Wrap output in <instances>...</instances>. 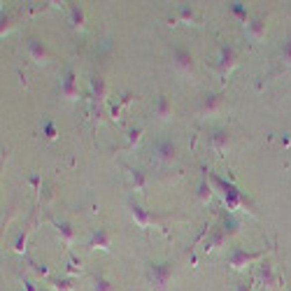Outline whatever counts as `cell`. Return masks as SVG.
<instances>
[{
  "mask_svg": "<svg viewBox=\"0 0 291 291\" xmlns=\"http://www.w3.org/2000/svg\"><path fill=\"white\" fill-rule=\"evenodd\" d=\"M207 175H210V179L215 182L217 189L222 191L224 203L229 205V210H237L240 205H247V198L242 196V191H240V189H237L233 182H229V179H224V177L215 175V173H207Z\"/></svg>",
  "mask_w": 291,
  "mask_h": 291,
  "instance_id": "1",
  "label": "cell"
},
{
  "mask_svg": "<svg viewBox=\"0 0 291 291\" xmlns=\"http://www.w3.org/2000/svg\"><path fill=\"white\" fill-rule=\"evenodd\" d=\"M147 275H149V282H152L154 291H166L168 287L170 277H173V266L170 263H152L149 270H147Z\"/></svg>",
  "mask_w": 291,
  "mask_h": 291,
  "instance_id": "2",
  "label": "cell"
},
{
  "mask_svg": "<svg viewBox=\"0 0 291 291\" xmlns=\"http://www.w3.org/2000/svg\"><path fill=\"white\" fill-rule=\"evenodd\" d=\"M263 256V252H245L242 247H233L229 254V266H233V268H245L247 263H252V261L261 259Z\"/></svg>",
  "mask_w": 291,
  "mask_h": 291,
  "instance_id": "3",
  "label": "cell"
},
{
  "mask_svg": "<svg viewBox=\"0 0 291 291\" xmlns=\"http://www.w3.org/2000/svg\"><path fill=\"white\" fill-rule=\"evenodd\" d=\"M152 149H154V154H156V159H161V161H166V163H170L177 156V147L170 138H159L154 142Z\"/></svg>",
  "mask_w": 291,
  "mask_h": 291,
  "instance_id": "4",
  "label": "cell"
},
{
  "mask_svg": "<svg viewBox=\"0 0 291 291\" xmlns=\"http://www.w3.org/2000/svg\"><path fill=\"white\" fill-rule=\"evenodd\" d=\"M173 61L177 63V68L186 70V72H193V54H191V49H186V47H175V49H173Z\"/></svg>",
  "mask_w": 291,
  "mask_h": 291,
  "instance_id": "5",
  "label": "cell"
},
{
  "mask_svg": "<svg viewBox=\"0 0 291 291\" xmlns=\"http://www.w3.org/2000/svg\"><path fill=\"white\" fill-rule=\"evenodd\" d=\"M235 61H237L235 49L229 45H224L222 52H219V72H222V75H229L231 70H233V65H235Z\"/></svg>",
  "mask_w": 291,
  "mask_h": 291,
  "instance_id": "6",
  "label": "cell"
},
{
  "mask_svg": "<svg viewBox=\"0 0 291 291\" xmlns=\"http://www.w3.org/2000/svg\"><path fill=\"white\" fill-rule=\"evenodd\" d=\"M77 77H75V70H68L65 72V77L61 79V96L63 98H77L79 96V86H77V82H75Z\"/></svg>",
  "mask_w": 291,
  "mask_h": 291,
  "instance_id": "7",
  "label": "cell"
},
{
  "mask_svg": "<svg viewBox=\"0 0 291 291\" xmlns=\"http://www.w3.org/2000/svg\"><path fill=\"white\" fill-rule=\"evenodd\" d=\"M89 247H93V249H110V247H112V235H110V231L108 229H93Z\"/></svg>",
  "mask_w": 291,
  "mask_h": 291,
  "instance_id": "8",
  "label": "cell"
},
{
  "mask_svg": "<svg viewBox=\"0 0 291 291\" xmlns=\"http://www.w3.org/2000/svg\"><path fill=\"white\" fill-rule=\"evenodd\" d=\"M28 54L33 56V61L45 63L49 58V49L40 38H28Z\"/></svg>",
  "mask_w": 291,
  "mask_h": 291,
  "instance_id": "9",
  "label": "cell"
},
{
  "mask_svg": "<svg viewBox=\"0 0 291 291\" xmlns=\"http://www.w3.org/2000/svg\"><path fill=\"white\" fill-rule=\"evenodd\" d=\"M130 215H133V219L138 222V226H142V229H147L149 224L156 222V217L152 215V212H147L142 205H138V203H130Z\"/></svg>",
  "mask_w": 291,
  "mask_h": 291,
  "instance_id": "10",
  "label": "cell"
},
{
  "mask_svg": "<svg viewBox=\"0 0 291 291\" xmlns=\"http://www.w3.org/2000/svg\"><path fill=\"white\" fill-rule=\"evenodd\" d=\"M222 105H224L222 93H207L205 98H203V112H205V115H215V112H219Z\"/></svg>",
  "mask_w": 291,
  "mask_h": 291,
  "instance_id": "11",
  "label": "cell"
},
{
  "mask_svg": "<svg viewBox=\"0 0 291 291\" xmlns=\"http://www.w3.org/2000/svg\"><path fill=\"white\" fill-rule=\"evenodd\" d=\"M229 142H231V133L226 128H219L212 133V147L217 149V154H224L229 149Z\"/></svg>",
  "mask_w": 291,
  "mask_h": 291,
  "instance_id": "12",
  "label": "cell"
},
{
  "mask_svg": "<svg viewBox=\"0 0 291 291\" xmlns=\"http://www.w3.org/2000/svg\"><path fill=\"white\" fill-rule=\"evenodd\" d=\"M91 96H93V100H103L108 96V84H105V79L100 75L91 77Z\"/></svg>",
  "mask_w": 291,
  "mask_h": 291,
  "instance_id": "13",
  "label": "cell"
},
{
  "mask_svg": "<svg viewBox=\"0 0 291 291\" xmlns=\"http://www.w3.org/2000/svg\"><path fill=\"white\" fill-rule=\"evenodd\" d=\"M247 28H249V35H252L254 40L266 38V19H263V16H254L252 21L247 23Z\"/></svg>",
  "mask_w": 291,
  "mask_h": 291,
  "instance_id": "14",
  "label": "cell"
},
{
  "mask_svg": "<svg viewBox=\"0 0 291 291\" xmlns=\"http://www.w3.org/2000/svg\"><path fill=\"white\" fill-rule=\"evenodd\" d=\"M156 116H161V119H168V116H173V103H170L168 96H159L156 98Z\"/></svg>",
  "mask_w": 291,
  "mask_h": 291,
  "instance_id": "15",
  "label": "cell"
},
{
  "mask_svg": "<svg viewBox=\"0 0 291 291\" xmlns=\"http://www.w3.org/2000/svg\"><path fill=\"white\" fill-rule=\"evenodd\" d=\"M231 12H233V16H235L237 21H242V23H249L252 19H249V12H247V5L245 2H231Z\"/></svg>",
  "mask_w": 291,
  "mask_h": 291,
  "instance_id": "16",
  "label": "cell"
},
{
  "mask_svg": "<svg viewBox=\"0 0 291 291\" xmlns=\"http://www.w3.org/2000/svg\"><path fill=\"white\" fill-rule=\"evenodd\" d=\"M130 179H133V189L135 191H142L147 186V175H145V170H140V168H130Z\"/></svg>",
  "mask_w": 291,
  "mask_h": 291,
  "instance_id": "17",
  "label": "cell"
},
{
  "mask_svg": "<svg viewBox=\"0 0 291 291\" xmlns=\"http://www.w3.org/2000/svg\"><path fill=\"white\" fill-rule=\"evenodd\" d=\"M226 233H224V229H217L215 233H212V235L207 237V242H205V249L207 252H210V249H217V247L219 245H224V242H226Z\"/></svg>",
  "mask_w": 291,
  "mask_h": 291,
  "instance_id": "18",
  "label": "cell"
},
{
  "mask_svg": "<svg viewBox=\"0 0 291 291\" xmlns=\"http://www.w3.org/2000/svg\"><path fill=\"white\" fill-rule=\"evenodd\" d=\"M70 21H72V26H77V28H82L84 26V9L79 7V5H75V2H70Z\"/></svg>",
  "mask_w": 291,
  "mask_h": 291,
  "instance_id": "19",
  "label": "cell"
},
{
  "mask_svg": "<svg viewBox=\"0 0 291 291\" xmlns=\"http://www.w3.org/2000/svg\"><path fill=\"white\" fill-rule=\"evenodd\" d=\"M198 198L203 200V203H210V198H212V189H210V175H205L203 179H200V184H198Z\"/></svg>",
  "mask_w": 291,
  "mask_h": 291,
  "instance_id": "20",
  "label": "cell"
},
{
  "mask_svg": "<svg viewBox=\"0 0 291 291\" xmlns=\"http://www.w3.org/2000/svg\"><path fill=\"white\" fill-rule=\"evenodd\" d=\"M54 226H56V231H58V233H61L65 240H68V242H72V240H75V231H72V226H70L68 222H63V219H56Z\"/></svg>",
  "mask_w": 291,
  "mask_h": 291,
  "instance_id": "21",
  "label": "cell"
},
{
  "mask_svg": "<svg viewBox=\"0 0 291 291\" xmlns=\"http://www.w3.org/2000/svg\"><path fill=\"white\" fill-rule=\"evenodd\" d=\"M259 280L263 284H275V273H273V266L263 263V266L259 268Z\"/></svg>",
  "mask_w": 291,
  "mask_h": 291,
  "instance_id": "22",
  "label": "cell"
},
{
  "mask_svg": "<svg viewBox=\"0 0 291 291\" xmlns=\"http://www.w3.org/2000/svg\"><path fill=\"white\" fill-rule=\"evenodd\" d=\"M224 233H226V235H233V233H237V229H240V222H237L235 217L233 215H226L224 217Z\"/></svg>",
  "mask_w": 291,
  "mask_h": 291,
  "instance_id": "23",
  "label": "cell"
},
{
  "mask_svg": "<svg viewBox=\"0 0 291 291\" xmlns=\"http://www.w3.org/2000/svg\"><path fill=\"white\" fill-rule=\"evenodd\" d=\"M42 135H45L47 140H56V138H58L56 123L52 121V119H45V121H42Z\"/></svg>",
  "mask_w": 291,
  "mask_h": 291,
  "instance_id": "24",
  "label": "cell"
},
{
  "mask_svg": "<svg viewBox=\"0 0 291 291\" xmlns=\"http://www.w3.org/2000/svg\"><path fill=\"white\" fill-rule=\"evenodd\" d=\"M177 12H179V19H184V21H193V19H196V12H193V7L189 2H179V5H177Z\"/></svg>",
  "mask_w": 291,
  "mask_h": 291,
  "instance_id": "25",
  "label": "cell"
},
{
  "mask_svg": "<svg viewBox=\"0 0 291 291\" xmlns=\"http://www.w3.org/2000/svg\"><path fill=\"white\" fill-rule=\"evenodd\" d=\"M52 284H54L56 291H72L75 289V282H72L70 277H56V280H52Z\"/></svg>",
  "mask_w": 291,
  "mask_h": 291,
  "instance_id": "26",
  "label": "cell"
},
{
  "mask_svg": "<svg viewBox=\"0 0 291 291\" xmlns=\"http://www.w3.org/2000/svg\"><path fill=\"white\" fill-rule=\"evenodd\" d=\"M93 291H116V287L110 282L108 277H96L93 280Z\"/></svg>",
  "mask_w": 291,
  "mask_h": 291,
  "instance_id": "27",
  "label": "cell"
},
{
  "mask_svg": "<svg viewBox=\"0 0 291 291\" xmlns=\"http://www.w3.org/2000/svg\"><path fill=\"white\" fill-rule=\"evenodd\" d=\"M26 237H28V231H23L21 235L16 237V242H14V252L16 254H23V249H26Z\"/></svg>",
  "mask_w": 291,
  "mask_h": 291,
  "instance_id": "28",
  "label": "cell"
},
{
  "mask_svg": "<svg viewBox=\"0 0 291 291\" xmlns=\"http://www.w3.org/2000/svg\"><path fill=\"white\" fill-rule=\"evenodd\" d=\"M28 182L33 184L35 191H42V175H40V173H33V175L28 177Z\"/></svg>",
  "mask_w": 291,
  "mask_h": 291,
  "instance_id": "29",
  "label": "cell"
},
{
  "mask_svg": "<svg viewBox=\"0 0 291 291\" xmlns=\"http://www.w3.org/2000/svg\"><path fill=\"white\" fill-rule=\"evenodd\" d=\"M282 61L291 63V38H287L284 40V45H282Z\"/></svg>",
  "mask_w": 291,
  "mask_h": 291,
  "instance_id": "30",
  "label": "cell"
},
{
  "mask_svg": "<svg viewBox=\"0 0 291 291\" xmlns=\"http://www.w3.org/2000/svg\"><path fill=\"white\" fill-rule=\"evenodd\" d=\"M140 135H142V128H130V130H128V145H130V147L135 145V142L140 140Z\"/></svg>",
  "mask_w": 291,
  "mask_h": 291,
  "instance_id": "31",
  "label": "cell"
},
{
  "mask_svg": "<svg viewBox=\"0 0 291 291\" xmlns=\"http://www.w3.org/2000/svg\"><path fill=\"white\" fill-rule=\"evenodd\" d=\"M33 270H35L38 275H47V266H45V263H33Z\"/></svg>",
  "mask_w": 291,
  "mask_h": 291,
  "instance_id": "32",
  "label": "cell"
},
{
  "mask_svg": "<svg viewBox=\"0 0 291 291\" xmlns=\"http://www.w3.org/2000/svg\"><path fill=\"white\" fill-rule=\"evenodd\" d=\"M23 289H26V291H40L38 287L31 282V280H23Z\"/></svg>",
  "mask_w": 291,
  "mask_h": 291,
  "instance_id": "33",
  "label": "cell"
},
{
  "mask_svg": "<svg viewBox=\"0 0 291 291\" xmlns=\"http://www.w3.org/2000/svg\"><path fill=\"white\" fill-rule=\"evenodd\" d=\"M235 291H252V284H249V282H240Z\"/></svg>",
  "mask_w": 291,
  "mask_h": 291,
  "instance_id": "34",
  "label": "cell"
},
{
  "mask_svg": "<svg viewBox=\"0 0 291 291\" xmlns=\"http://www.w3.org/2000/svg\"><path fill=\"white\" fill-rule=\"evenodd\" d=\"M130 100H133V93H123V98H121V105H128V103H130Z\"/></svg>",
  "mask_w": 291,
  "mask_h": 291,
  "instance_id": "35",
  "label": "cell"
},
{
  "mask_svg": "<svg viewBox=\"0 0 291 291\" xmlns=\"http://www.w3.org/2000/svg\"><path fill=\"white\" fill-rule=\"evenodd\" d=\"M119 108H121V105H119V103H116V105H112V108H110V112H112V116H119Z\"/></svg>",
  "mask_w": 291,
  "mask_h": 291,
  "instance_id": "36",
  "label": "cell"
},
{
  "mask_svg": "<svg viewBox=\"0 0 291 291\" xmlns=\"http://www.w3.org/2000/svg\"><path fill=\"white\" fill-rule=\"evenodd\" d=\"M40 291H47V289H40Z\"/></svg>",
  "mask_w": 291,
  "mask_h": 291,
  "instance_id": "37",
  "label": "cell"
},
{
  "mask_svg": "<svg viewBox=\"0 0 291 291\" xmlns=\"http://www.w3.org/2000/svg\"><path fill=\"white\" fill-rule=\"evenodd\" d=\"M289 291H291V287H289Z\"/></svg>",
  "mask_w": 291,
  "mask_h": 291,
  "instance_id": "38",
  "label": "cell"
}]
</instances>
